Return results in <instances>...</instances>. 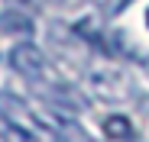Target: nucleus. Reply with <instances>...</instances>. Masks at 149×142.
Wrapping results in <instances>:
<instances>
[{
  "label": "nucleus",
  "mask_w": 149,
  "mask_h": 142,
  "mask_svg": "<svg viewBox=\"0 0 149 142\" xmlns=\"http://www.w3.org/2000/svg\"><path fill=\"white\" fill-rule=\"evenodd\" d=\"M0 120H7L19 136H26L29 142L39 139V116L29 110V103H23L19 97H13V94H0Z\"/></svg>",
  "instance_id": "obj_1"
},
{
  "label": "nucleus",
  "mask_w": 149,
  "mask_h": 142,
  "mask_svg": "<svg viewBox=\"0 0 149 142\" xmlns=\"http://www.w3.org/2000/svg\"><path fill=\"white\" fill-rule=\"evenodd\" d=\"M10 68L16 71V74H23L29 84H39V81L49 74L45 55L39 52V45H33L29 39H23L19 45H13V49H10Z\"/></svg>",
  "instance_id": "obj_2"
},
{
  "label": "nucleus",
  "mask_w": 149,
  "mask_h": 142,
  "mask_svg": "<svg viewBox=\"0 0 149 142\" xmlns=\"http://www.w3.org/2000/svg\"><path fill=\"white\" fill-rule=\"evenodd\" d=\"M39 116V123L55 136V142H97L81 123H74V120H68V116H62L58 110L52 113V110H45V113H36Z\"/></svg>",
  "instance_id": "obj_3"
},
{
  "label": "nucleus",
  "mask_w": 149,
  "mask_h": 142,
  "mask_svg": "<svg viewBox=\"0 0 149 142\" xmlns=\"http://www.w3.org/2000/svg\"><path fill=\"white\" fill-rule=\"evenodd\" d=\"M0 29L3 32H19L23 39L33 36V19L23 13H0Z\"/></svg>",
  "instance_id": "obj_4"
},
{
  "label": "nucleus",
  "mask_w": 149,
  "mask_h": 142,
  "mask_svg": "<svg viewBox=\"0 0 149 142\" xmlns=\"http://www.w3.org/2000/svg\"><path fill=\"white\" fill-rule=\"evenodd\" d=\"M104 132L110 139H130L133 136V123L127 120V116H107L104 120Z\"/></svg>",
  "instance_id": "obj_5"
},
{
  "label": "nucleus",
  "mask_w": 149,
  "mask_h": 142,
  "mask_svg": "<svg viewBox=\"0 0 149 142\" xmlns=\"http://www.w3.org/2000/svg\"><path fill=\"white\" fill-rule=\"evenodd\" d=\"M0 142H29V139H26V136H19L7 120H0Z\"/></svg>",
  "instance_id": "obj_6"
},
{
  "label": "nucleus",
  "mask_w": 149,
  "mask_h": 142,
  "mask_svg": "<svg viewBox=\"0 0 149 142\" xmlns=\"http://www.w3.org/2000/svg\"><path fill=\"white\" fill-rule=\"evenodd\" d=\"M130 3H133V0H101V10H104L107 16H117V13L127 10Z\"/></svg>",
  "instance_id": "obj_7"
},
{
  "label": "nucleus",
  "mask_w": 149,
  "mask_h": 142,
  "mask_svg": "<svg viewBox=\"0 0 149 142\" xmlns=\"http://www.w3.org/2000/svg\"><path fill=\"white\" fill-rule=\"evenodd\" d=\"M146 19H149V13H146Z\"/></svg>",
  "instance_id": "obj_8"
}]
</instances>
